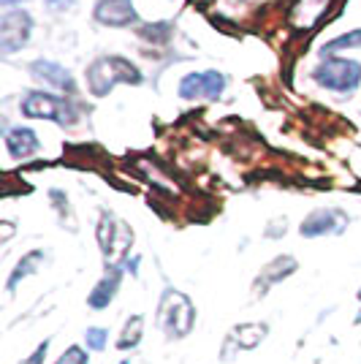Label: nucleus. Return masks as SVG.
I'll list each match as a JSON object with an SVG mask.
<instances>
[{"mask_svg":"<svg viewBox=\"0 0 361 364\" xmlns=\"http://www.w3.org/2000/svg\"><path fill=\"white\" fill-rule=\"evenodd\" d=\"M22 114L31 120H58V122H74V112L63 98H55L49 92H31L22 101Z\"/></svg>","mask_w":361,"mask_h":364,"instance_id":"obj_5","label":"nucleus"},{"mask_svg":"<svg viewBox=\"0 0 361 364\" xmlns=\"http://www.w3.org/2000/svg\"><path fill=\"white\" fill-rule=\"evenodd\" d=\"M141 332H144V318H141V316H134V318L125 323L117 348H122V350L136 348V346H139V340H141Z\"/></svg>","mask_w":361,"mask_h":364,"instance_id":"obj_14","label":"nucleus"},{"mask_svg":"<svg viewBox=\"0 0 361 364\" xmlns=\"http://www.w3.org/2000/svg\"><path fill=\"white\" fill-rule=\"evenodd\" d=\"M359 299H361V291H359Z\"/></svg>","mask_w":361,"mask_h":364,"instance_id":"obj_24","label":"nucleus"},{"mask_svg":"<svg viewBox=\"0 0 361 364\" xmlns=\"http://www.w3.org/2000/svg\"><path fill=\"white\" fill-rule=\"evenodd\" d=\"M41 261H44V253L41 250H33V253H28V256L22 258L19 264H16V269H14V274L9 277V291H14L16 289V283L19 280H25V277H31L38 267H41Z\"/></svg>","mask_w":361,"mask_h":364,"instance_id":"obj_13","label":"nucleus"},{"mask_svg":"<svg viewBox=\"0 0 361 364\" xmlns=\"http://www.w3.org/2000/svg\"><path fill=\"white\" fill-rule=\"evenodd\" d=\"M122 364H131V362H122Z\"/></svg>","mask_w":361,"mask_h":364,"instance_id":"obj_23","label":"nucleus"},{"mask_svg":"<svg viewBox=\"0 0 361 364\" xmlns=\"http://www.w3.org/2000/svg\"><path fill=\"white\" fill-rule=\"evenodd\" d=\"M33 33V16L22 9H11L0 16V49L6 55L19 52L22 46L31 41Z\"/></svg>","mask_w":361,"mask_h":364,"instance_id":"obj_4","label":"nucleus"},{"mask_svg":"<svg viewBox=\"0 0 361 364\" xmlns=\"http://www.w3.org/2000/svg\"><path fill=\"white\" fill-rule=\"evenodd\" d=\"M356 46H361V28L359 31L345 33V36H337L334 41H329V44L323 46V55H331L337 49H356Z\"/></svg>","mask_w":361,"mask_h":364,"instance_id":"obj_16","label":"nucleus"},{"mask_svg":"<svg viewBox=\"0 0 361 364\" xmlns=\"http://www.w3.org/2000/svg\"><path fill=\"white\" fill-rule=\"evenodd\" d=\"M31 74L36 76V79H41V82H46V85L58 87V90H65V92L76 90L71 71H68V68H63V65H58V63H52V60L31 63Z\"/></svg>","mask_w":361,"mask_h":364,"instance_id":"obj_9","label":"nucleus"},{"mask_svg":"<svg viewBox=\"0 0 361 364\" xmlns=\"http://www.w3.org/2000/svg\"><path fill=\"white\" fill-rule=\"evenodd\" d=\"M3 6H14V3H22V0H0Z\"/></svg>","mask_w":361,"mask_h":364,"instance_id":"obj_22","label":"nucleus"},{"mask_svg":"<svg viewBox=\"0 0 361 364\" xmlns=\"http://www.w3.org/2000/svg\"><path fill=\"white\" fill-rule=\"evenodd\" d=\"M95 19L109 28H125L139 19L134 9V0H101L95 6Z\"/></svg>","mask_w":361,"mask_h":364,"instance_id":"obj_8","label":"nucleus"},{"mask_svg":"<svg viewBox=\"0 0 361 364\" xmlns=\"http://www.w3.org/2000/svg\"><path fill=\"white\" fill-rule=\"evenodd\" d=\"M141 36H144V38H155V41H168L171 31H168L166 22H161V25H147V28L141 31Z\"/></svg>","mask_w":361,"mask_h":364,"instance_id":"obj_19","label":"nucleus"},{"mask_svg":"<svg viewBox=\"0 0 361 364\" xmlns=\"http://www.w3.org/2000/svg\"><path fill=\"white\" fill-rule=\"evenodd\" d=\"M196 323V307L193 302L180 294V291L168 289L163 294V302H161V326L171 340H180L185 334H190Z\"/></svg>","mask_w":361,"mask_h":364,"instance_id":"obj_2","label":"nucleus"},{"mask_svg":"<svg viewBox=\"0 0 361 364\" xmlns=\"http://www.w3.org/2000/svg\"><path fill=\"white\" fill-rule=\"evenodd\" d=\"M266 332H269V329H266L264 323H244V326L237 329V334L244 337V340H242V348H253V346H258L261 337H266Z\"/></svg>","mask_w":361,"mask_h":364,"instance_id":"obj_15","label":"nucleus"},{"mask_svg":"<svg viewBox=\"0 0 361 364\" xmlns=\"http://www.w3.org/2000/svg\"><path fill=\"white\" fill-rule=\"evenodd\" d=\"M6 147L11 152V158H28L33 152L38 150V136L33 134L31 128H14L6 134Z\"/></svg>","mask_w":361,"mask_h":364,"instance_id":"obj_12","label":"nucleus"},{"mask_svg":"<svg viewBox=\"0 0 361 364\" xmlns=\"http://www.w3.org/2000/svg\"><path fill=\"white\" fill-rule=\"evenodd\" d=\"M313 79L326 90L353 92L361 85V65L356 60H345V58H331L313 71Z\"/></svg>","mask_w":361,"mask_h":364,"instance_id":"obj_3","label":"nucleus"},{"mask_svg":"<svg viewBox=\"0 0 361 364\" xmlns=\"http://www.w3.org/2000/svg\"><path fill=\"white\" fill-rule=\"evenodd\" d=\"M55 364H90V359H87V353L79 348V346H71Z\"/></svg>","mask_w":361,"mask_h":364,"instance_id":"obj_18","label":"nucleus"},{"mask_svg":"<svg viewBox=\"0 0 361 364\" xmlns=\"http://www.w3.org/2000/svg\"><path fill=\"white\" fill-rule=\"evenodd\" d=\"M120 283H122V269L120 267H112V269L98 280V286L90 291L87 304H90L92 310H104V307H109L112 299L117 296V291H120Z\"/></svg>","mask_w":361,"mask_h":364,"instance_id":"obj_10","label":"nucleus"},{"mask_svg":"<svg viewBox=\"0 0 361 364\" xmlns=\"http://www.w3.org/2000/svg\"><path fill=\"white\" fill-rule=\"evenodd\" d=\"M106 340H109V332H106L104 326H90V329L85 332V343H87V348H92V350H104Z\"/></svg>","mask_w":361,"mask_h":364,"instance_id":"obj_17","label":"nucleus"},{"mask_svg":"<svg viewBox=\"0 0 361 364\" xmlns=\"http://www.w3.org/2000/svg\"><path fill=\"white\" fill-rule=\"evenodd\" d=\"M120 82H128V85H139L141 82V74H139V68H136L131 60H125V58H101V60H95L87 68V85H90V92L92 95H106V92H112Z\"/></svg>","mask_w":361,"mask_h":364,"instance_id":"obj_1","label":"nucleus"},{"mask_svg":"<svg viewBox=\"0 0 361 364\" xmlns=\"http://www.w3.org/2000/svg\"><path fill=\"white\" fill-rule=\"evenodd\" d=\"M76 0H46V6L52 9V11H63V9H71Z\"/></svg>","mask_w":361,"mask_h":364,"instance_id":"obj_21","label":"nucleus"},{"mask_svg":"<svg viewBox=\"0 0 361 364\" xmlns=\"http://www.w3.org/2000/svg\"><path fill=\"white\" fill-rule=\"evenodd\" d=\"M347 226V215L343 210H316L313 215L304 218L301 223V237H323V234H343Z\"/></svg>","mask_w":361,"mask_h":364,"instance_id":"obj_7","label":"nucleus"},{"mask_svg":"<svg viewBox=\"0 0 361 364\" xmlns=\"http://www.w3.org/2000/svg\"><path fill=\"white\" fill-rule=\"evenodd\" d=\"M293 272H296V258H291V256L274 258L271 264H266V267L261 269V277H258V283H256V291L261 289V294H264L271 283H277V280H283V277H288V274H293Z\"/></svg>","mask_w":361,"mask_h":364,"instance_id":"obj_11","label":"nucleus"},{"mask_svg":"<svg viewBox=\"0 0 361 364\" xmlns=\"http://www.w3.org/2000/svg\"><path fill=\"white\" fill-rule=\"evenodd\" d=\"M226 90V76L220 71H198V74H188L180 82L182 98H217Z\"/></svg>","mask_w":361,"mask_h":364,"instance_id":"obj_6","label":"nucleus"},{"mask_svg":"<svg viewBox=\"0 0 361 364\" xmlns=\"http://www.w3.org/2000/svg\"><path fill=\"white\" fill-rule=\"evenodd\" d=\"M46 350H49V340H44V343H41V346H38V348L33 350L31 356H28V359H25V362H22V364H44V359H46Z\"/></svg>","mask_w":361,"mask_h":364,"instance_id":"obj_20","label":"nucleus"}]
</instances>
